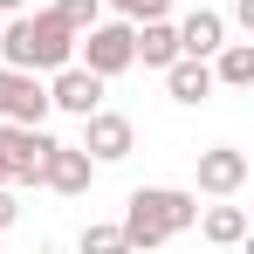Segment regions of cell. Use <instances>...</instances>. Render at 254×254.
<instances>
[{"mask_svg":"<svg viewBox=\"0 0 254 254\" xmlns=\"http://www.w3.org/2000/svg\"><path fill=\"white\" fill-rule=\"evenodd\" d=\"M241 186H248V151H234V144L199 151V192L206 199H234Z\"/></svg>","mask_w":254,"mask_h":254,"instance_id":"obj_8","label":"cell"},{"mask_svg":"<svg viewBox=\"0 0 254 254\" xmlns=\"http://www.w3.org/2000/svg\"><path fill=\"white\" fill-rule=\"evenodd\" d=\"M21 7H28V0H0V14H21Z\"/></svg>","mask_w":254,"mask_h":254,"instance_id":"obj_21","label":"cell"},{"mask_svg":"<svg viewBox=\"0 0 254 254\" xmlns=\"http://www.w3.org/2000/svg\"><path fill=\"white\" fill-rule=\"evenodd\" d=\"M199 220V192H186V186H137L124 199V241L130 254H151V248H165V241H179L186 227Z\"/></svg>","mask_w":254,"mask_h":254,"instance_id":"obj_1","label":"cell"},{"mask_svg":"<svg viewBox=\"0 0 254 254\" xmlns=\"http://www.w3.org/2000/svg\"><path fill=\"white\" fill-rule=\"evenodd\" d=\"M89 179H96V165H89L83 144H48L42 151V172H35V186H48V192H62V199H76V192H89Z\"/></svg>","mask_w":254,"mask_h":254,"instance_id":"obj_6","label":"cell"},{"mask_svg":"<svg viewBox=\"0 0 254 254\" xmlns=\"http://www.w3.org/2000/svg\"><path fill=\"white\" fill-rule=\"evenodd\" d=\"M179 28V55H192V62H206L213 48L227 42V14H213V7H192L186 21H172Z\"/></svg>","mask_w":254,"mask_h":254,"instance_id":"obj_9","label":"cell"},{"mask_svg":"<svg viewBox=\"0 0 254 254\" xmlns=\"http://www.w3.org/2000/svg\"><path fill=\"white\" fill-rule=\"evenodd\" d=\"M76 62H83L89 76H103V83L124 76L130 62H137V55H130V21H96V28H83V35H76Z\"/></svg>","mask_w":254,"mask_h":254,"instance_id":"obj_3","label":"cell"},{"mask_svg":"<svg viewBox=\"0 0 254 254\" xmlns=\"http://www.w3.org/2000/svg\"><path fill=\"white\" fill-rule=\"evenodd\" d=\"M7 89H14V69H0V117H7Z\"/></svg>","mask_w":254,"mask_h":254,"instance_id":"obj_20","label":"cell"},{"mask_svg":"<svg viewBox=\"0 0 254 254\" xmlns=\"http://www.w3.org/2000/svg\"><path fill=\"white\" fill-rule=\"evenodd\" d=\"M130 55H137L144 69H165V62H179V28H172L165 14H158V21H137V28H130Z\"/></svg>","mask_w":254,"mask_h":254,"instance_id":"obj_10","label":"cell"},{"mask_svg":"<svg viewBox=\"0 0 254 254\" xmlns=\"http://www.w3.org/2000/svg\"><path fill=\"white\" fill-rule=\"evenodd\" d=\"M192 227L206 234L213 248H241V241H248V213H241V206H206Z\"/></svg>","mask_w":254,"mask_h":254,"instance_id":"obj_14","label":"cell"},{"mask_svg":"<svg viewBox=\"0 0 254 254\" xmlns=\"http://www.w3.org/2000/svg\"><path fill=\"white\" fill-rule=\"evenodd\" d=\"M206 69H213L220 89H248V83H254V42H220V48L206 55Z\"/></svg>","mask_w":254,"mask_h":254,"instance_id":"obj_13","label":"cell"},{"mask_svg":"<svg viewBox=\"0 0 254 254\" xmlns=\"http://www.w3.org/2000/svg\"><path fill=\"white\" fill-rule=\"evenodd\" d=\"M165 89H172V103H186V110H192V103H206L220 83H213V69H206V62L179 55V62H165Z\"/></svg>","mask_w":254,"mask_h":254,"instance_id":"obj_12","label":"cell"},{"mask_svg":"<svg viewBox=\"0 0 254 254\" xmlns=\"http://www.w3.org/2000/svg\"><path fill=\"white\" fill-rule=\"evenodd\" d=\"M234 21H241V28L254 35V0H234Z\"/></svg>","mask_w":254,"mask_h":254,"instance_id":"obj_19","label":"cell"},{"mask_svg":"<svg viewBox=\"0 0 254 254\" xmlns=\"http://www.w3.org/2000/svg\"><path fill=\"white\" fill-rule=\"evenodd\" d=\"M55 144L42 124H0V186H35V172H42V151Z\"/></svg>","mask_w":254,"mask_h":254,"instance_id":"obj_4","label":"cell"},{"mask_svg":"<svg viewBox=\"0 0 254 254\" xmlns=\"http://www.w3.org/2000/svg\"><path fill=\"white\" fill-rule=\"evenodd\" d=\"M76 248H83V254H130V241H124V227H117V220H89Z\"/></svg>","mask_w":254,"mask_h":254,"instance_id":"obj_15","label":"cell"},{"mask_svg":"<svg viewBox=\"0 0 254 254\" xmlns=\"http://www.w3.org/2000/svg\"><path fill=\"white\" fill-rule=\"evenodd\" d=\"M48 14H55L62 28H76V35H83V28H96V21H103V0H55Z\"/></svg>","mask_w":254,"mask_h":254,"instance_id":"obj_16","label":"cell"},{"mask_svg":"<svg viewBox=\"0 0 254 254\" xmlns=\"http://www.w3.org/2000/svg\"><path fill=\"white\" fill-rule=\"evenodd\" d=\"M14 220H21V199H14V186H0V234H7Z\"/></svg>","mask_w":254,"mask_h":254,"instance_id":"obj_18","label":"cell"},{"mask_svg":"<svg viewBox=\"0 0 254 254\" xmlns=\"http://www.w3.org/2000/svg\"><path fill=\"white\" fill-rule=\"evenodd\" d=\"M103 7H110L117 21H130V28H137V21H158V14H172V0H103Z\"/></svg>","mask_w":254,"mask_h":254,"instance_id":"obj_17","label":"cell"},{"mask_svg":"<svg viewBox=\"0 0 254 254\" xmlns=\"http://www.w3.org/2000/svg\"><path fill=\"white\" fill-rule=\"evenodd\" d=\"M62 62H76V28H62L55 14H14L0 28V69H28V76H55Z\"/></svg>","mask_w":254,"mask_h":254,"instance_id":"obj_2","label":"cell"},{"mask_svg":"<svg viewBox=\"0 0 254 254\" xmlns=\"http://www.w3.org/2000/svg\"><path fill=\"white\" fill-rule=\"evenodd\" d=\"M48 110H69V117L103 110V76H89L83 62H62V69H55V83H48Z\"/></svg>","mask_w":254,"mask_h":254,"instance_id":"obj_7","label":"cell"},{"mask_svg":"<svg viewBox=\"0 0 254 254\" xmlns=\"http://www.w3.org/2000/svg\"><path fill=\"white\" fill-rule=\"evenodd\" d=\"M48 117V83L42 76H28V69H14V89H7V117H0V124H42Z\"/></svg>","mask_w":254,"mask_h":254,"instance_id":"obj_11","label":"cell"},{"mask_svg":"<svg viewBox=\"0 0 254 254\" xmlns=\"http://www.w3.org/2000/svg\"><path fill=\"white\" fill-rule=\"evenodd\" d=\"M83 151H89V165H124L137 151V124L124 110H89L83 117Z\"/></svg>","mask_w":254,"mask_h":254,"instance_id":"obj_5","label":"cell"}]
</instances>
